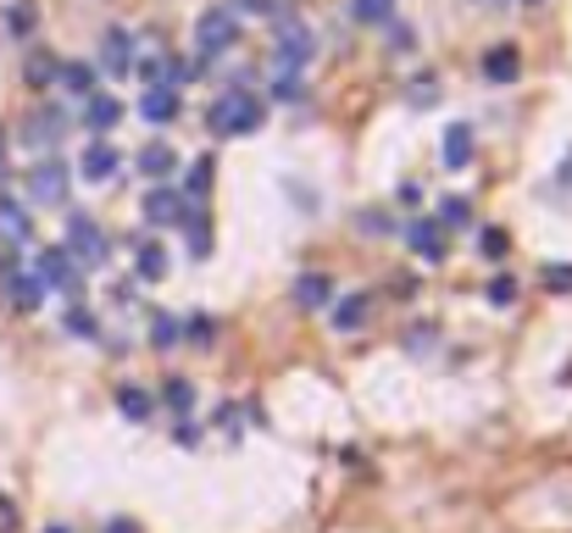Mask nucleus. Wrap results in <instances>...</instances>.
<instances>
[{
	"mask_svg": "<svg viewBox=\"0 0 572 533\" xmlns=\"http://www.w3.org/2000/svg\"><path fill=\"white\" fill-rule=\"evenodd\" d=\"M262 117H267V106H262L251 90H228V95H217V101L206 106V129L223 134V140H245V134H256Z\"/></svg>",
	"mask_w": 572,
	"mask_h": 533,
	"instance_id": "1",
	"label": "nucleus"
},
{
	"mask_svg": "<svg viewBox=\"0 0 572 533\" xmlns=\"http://www.w3.org/2000/svg\"><path fill=\"white\" fill-rule=\"evenodd\" d=\"M234 45H239V18H234L228 7H212V12L195 18V51H201V57H223V51H234Z\"/></svg>",
	"mask_w": 572,
	"mask_h": 533,
	"instance_id": "2",
	"label": "nucleus"
},
{
	"mask_svg": "<svg viewBox=\"0 0 572 533\" xmlns=\"http://www.w3.org/2000/svg\"><path fill=\"white\" fill-rule=\"evenodd\" d=\"M79 267H101L106 256H112V245H106V234L95 228V217H84V212H73L68 217V245H62Z\"/></svg>",
	"mask_w": 572,
	"mask_h": 533,
	"instance_id": "3",
	"label": "nucleus"
},
{
	"mask_svg": "<svg viewBox=\"0 0 572 533\" xmlns=\"http://www.w3.org/2000/svg\"><path fill=\"white\" fill-rule=\"evenodd\" d=\"M68 189H73V173H68L62 162H40V167H29V178H23L29 206H62Z\"/></svg>",
	"mask_w": 572,
	"mask_h": 533,
	"instance_id": "4",
	"label": "nucleus"
},
{
	"mask_svg": "<svg viewBox=\"0 0 572 533\" xmlns=\"http://www.w3.org/2000/svg\"><path fill=\"white\" fill-rule=\"evenodd\" d=\"M273 62H278V73H300V68L311 62V34H306V23L278 18V51H273Z\"/></svg>",
	"mask_w": 572,
	"mask_h": 533,
	"instance_id": "5",
	"label": "nucleus"
},
{
	"mask_svg": "<svg viewBox=\"0 0 572 533\" xmlns=\"http://www.w3.org/2000/svg\"><path fill=\"white\" fill-rule=\"evenodd\" d=\"M34 278H40V284H51V289H68V295H79V289H84V267H79V262H73V256H68L62 245L40 256Z\"/></svg>",
	"mask_w": 572,
	"mask_h": 533,
	"instance_id": "6",
	"label": "nucleus"
},
{
	"mask_svg": "<svg viewBox=\"0 0 572 533\" xmlns=\"http://www.w3.org/2000/svg\"><path fill=\"white\" fill-rule=\"evenodd\" d=\"M62 134H68V112L62 106H40V112L23 117V145H34V151H51Z\"/></svg>",
	"mask_w": 572,
	"mask_h": 533,
	"instance_id": "7",
	"label": "nucleus"
},
{
	"mask_svg": "<svg viewBox=\"0 0 572 533\" xmlns=\"http://www.w3.org/2000/svg\"><path fill=\"white\" fill-rule=\"evenodd\" d=\"M79 173H84L90 184H112V178L123 173V151H118L112 140H90L84 156H79Z\"/></svg>",
	"mask_w": 572,
	"mask_h": 533,
	"instance_id": "8",
	"label": "nucleus"
},
{
	"mask_svg": "<svg viewBox=\"0 0 572 533\" xmlns=\"http://www.w3.org/2000/svg\"><path fill=\"white\" fill-rule=\"evenodd\" d=\"M101 68L123 79V73L134 68V34H123V29H106V34H101Z\"/></svg>",
	"mask_w": 572,
	"mask_h": 533,
	"instance_id": "9",
	"label": "nucleus"
},
{
	"mask_svg": "<svg viewBox=\"0 0 572 533\" xmlns=\"http://www.w3.org/2000/svg\"><path fill=\"white\" fill-rule=\"evenodd\" d=\"M184 217H190V206H184L173 189H162V184H156V189L145 195V223H156V228H173V223H184Z\"/></svg>",
	"mask_w": 572,
	"mask_h": 533,
	"instance_id": "10",
	"label": "nucleus"
},
{
	"mask_svg": "<svg viewBox=\"0 0 572 533\" xmlns=\"http://www.w3.org/2000/svg\"><path fill=\"white\" fill-rule=\"evenodd\" d=\"M406 239H411V250H417V256L445 262V234H439V223H433V217H417V223L406 228Z\"/></svg>",
	"mask_w": 572,
	"mask_h": 533,
	"instance_id": "11",
	"label": "nucleus"
},
{
	"mask_svg": "<svg viewBox=\"0 0 572 533\" xmlns=\"http://www.w3.org/2000/svg\"><path fill=\"white\" fill-rule=\"evenodd\" d=\"M140 112H145V123H173L178 117V90H167V84H156V90H145V101H140Z\"/></svg>",
	"mask_w": 572,
	"mask_h": 533,
	"instance_id": "12",
	"label": "nucleus"
},
{
	"mask_svg": "<svg viewBox=\"0 0 572 533\" xmlns=\"http://www.w3.org/2000/svg\"><path fill=\"white\" fill-rule=\"evenodd\" d=\"M123 123V106L112 101V95H90V106H84V129L90 134H106V129H118Z\"/></svg>",
	"mask_w": 572,
	"mask_h": 533,
	"instance_id": "13",
	"label": "nucleus"
},
{
	"mask_svg": "<svg viewBox=\"0 0 572 533\" xmlns=\"http://www.w3.org/2000/svg\"><path fill=\"white\" fill-rule=\"evenodd\" d=\"M140 173H145V178H156V184H162V178H173V173H178L173 145H162V140H156V145H145V151H140Z\"/></svg>",
	"mask_w": 572,
	"mask_h": 533,
	"instance_id": "14",
	"label": "nucleus"
},
{
	"mask_svg": "<svg viewBox=\"0 0 572 533\" xmlns=\"http://www.w3.org/2000/svg\"><path fill=\"white\" fill-rule=\"evenodd\" d=\"M334 300V284L323 278V273H306V278H295V306H306V311H323Z\"/></svg>",
	"mask_w": 572,
	"mask_h": 533,
	"instance_id": "15",
	"label": "nucleus"
},
{
	"mask_svg": "<svg viewBox=\"0 0 572 533\" xmlns=\"http://www.w3.org/2000/svg\"><path fill=\"white\" fill-rule=\"evenodd\" d=\"M328 322H334L339 334L361 328V322H367V295H345V300H328Z\"/></svg>",
	"mask_w": 572,
	"mask_h": 533,
	"instance_id": "16",
	"label": "nucleus"
},
{
	"mask_svg": "<svg viewBox=\"0 0 572 533\" xmlns=\"http://www.w3.org/2000/svg\"><path fill=\"white\" fill-rule=\"evenodd\" d=\"M7 295H12V306H18V311H34V306H40V295H45V284L12 267V273H7Z\"/></svg>",
	"mask_w": 572,
	"mask_h": 533,
	"instance_id": "17",
	"label": "nucleus"
},
{
	"mask_svg": "<svg viewBox=\"0 0 572 533\" xmlns=\"http://www.w3.org/2000/svg\"><path fill=\"white\" fill-rule=\"evenodd\" d=\"M57 79H62V90H68L73 101H90V95H95V68H84V62L57 68Z\"/></svg>",
	"mask_w": 572,
	"mask_h": 533,
	"instance_id": "18",
	"label": "nucleus"
},
{
	"mask_svg": "<svg viewBox=\"0 0 572 533\" xmlns=\"http://www.w3.org/2000/svg\"><path fill=\"white\" fill-rule=\"evenodd\" d=\"M517 68H522V62H517V45H494V51L483 57V73H489L494 84H511Z\"/></svg>",
	"mask_w": 572,
	"mask_h": 533,
	"instance_id": "19",
	"label": "nucleus"
},
{
	"mask_svg": "<svg viewBox=\"0 0 572 533\" xmlns=\"http://www.w3.org/2000/svg\"><path fill=\"white\" fill-rule=\"evenodd\" d=\"M0 234H7V239H18V245L34 234V223H29V212H23L18 201H0Z\"/></svg>",
	"mask_w": 572,
	"mask_h": 533,
	"instance_id": "20",
	"label": "nucleus"
},
{
	"mask_svg": "<svg viewBox=\"0 0 572 533\" xmlns=\"http://www.w3.org/2000/svg\"><path fill=\"white\" fill-rule=\"evenodd\" d=\"M472 162V129H445V167H467Z\"/></svg>",
	"mask_w": 572,
	"mask_h": 533,
	"instance_id": "21",
	"label": "nucleus"
},
{
	"mask_svg": "<svg viewBox=\"0 0 572 533\" xmlns=\"http://www.w3.org/2000/svg\"><path fill=\"white\" fill-rule=\"evenodd\" d=\"M118 406H123V417H134V422H140V417H151V394H145V389H134V383H123V389H118Z\"/></svg>",
	"mask_w": 572,
	"mask_h": 533,
	"instance_id": "22",
	"label": "nucleus"
},
{
	"mask_svg": "<svg viewBox=\"0 0 572 533\" xmlns=\"http://www.w3.org/2000/svg\"><path fill=\"white\" fill-rule=\"evenodd\" d=\"M356 23H389L395 18V0H356Z\"/></svg>",
	"mask_w": 572,
	"mask_h": 533,
	"instance_id": "23",
	"label": "nucleus"
},
{
	"mask_svg": "<svg viewBox=\"0 0 572 533\" xmlns=\"http://www.w3.org/2000/svg\"><path fill=\"white\" fill-rule=\"evenodd\" d=\"M206 184H212V156L190 162V173H184V195H206Z\"/></svg>",
	"mask_w": 572,
	"mask_h": 533,
	"instance_id": "24",
	"label": "nucleus"
},
{
	"mask_svg": "<svg viewBox=\"0 0 572 533\" xmlns=\"http://www.w3.org/2000/svg\"><path fill=\"white\" fill-rule=\"evenodd\" d=\"M467 217H472V206H467V201H456V195L439 206V228H472Z\"/></svg>",
	"mask_w": 572,
	"mask_h": 533,
	"instance_id": "25",
	"label": "nucleus"
},
{
	"mask_svg": "<svg viewBox=\"0 0 572 533\" xmlns=\"http://www.w3.org/2000/svg\"><path fill=\"white\" fill-rule=\"evenodd\" d=\"M167 273V250L162 245H140V278H162Z\"/></svg>",
	"mask_w": 572,
	"mask_h": 533,
	"instance_id": "26",
	"label": "nucleus"
},
{
	"mask_svg": "<svg viewBox=\"0 0 572 533\" xmlns=\"http://www.w3.org/2000/svg\"><path fill=\"white\" fill-rule=\"evenodd\" d=\"M300 95H306L300 73H278V79H273V101H300Z\"/></svg>",
	"mask_w": 572,
	"mask_h": 533,
	"instance_id": "27",
	"label": "nucleus"
},
{
	"mask_svg": "<svg viewBox=\"0 0 572 533\" xmlns=\"http://www.w3.org/2000/svg\"><path fill=\"white\" fill-rule=\"evenodd\" d=\"M62 328H68V334H79V339H95V317H90L84 306H73V311L62 317Z\"/></svg>",
	"mask_w": 572,
	"mask_h": 533,
	"instance_id": "28",
	"label": "nucleus"
},
{
	"mask_svg": "<svg viewBox=\"0 0 572 533\" xmlns=\"http://www.w3.org/2000/svg\"><path fill=\"white\" fill-rule=\"evenodd\" d=\"M167 406H173V411H190V406H195V389H190V378H173V383H167Z\"/></svg>",
	"mask_w": 572,
	"mask_h": 533,
	"instance_id": "29",
	"label": "nucleus"
},
{
	"mask_svg": "<svg viewBox=\"0 0 572 533\" xmlns=\"http://www.w3.org/2000/svg\"><path fill=\"white\" fill-rule=\"evenodd\" d=\"M7 23H12V34H34L40 12H34V7H12V12H7Z\"/></svg>",
	"mask_w": 572,
	"mask_h": 533,
	"instance_id": "30",
	"label": "nucleus"
},
{
	"mask_svg": "<svg viewBox=\"0 0 572 533\" xmlns=\"http://www.w3.org/2000/svg\"><path fill=\"white\" fill-rule=\"evenodd\" d=\"M190 223V250L195 256H212V228H201V217H184Z\"/></svg>",
	"mask_w": 572,
	"mask_h": 533,
	"instance_id": "31",
	"label": "nucleus"
},
{
	"mask_svg": "<svg viewBox=\"0 0 572 533\" xmlns=\"http://www.w3.org/2000/svg\"><path fill=\"white\" fill-rule=\"evenodd\" d=\"M173 339H178V322H173V317H156V322H151V345H156V350H167Z\"/></svg>",
	"mask_w": 572,
	"mask_h": 533,
	"instance_id": "32",
	"label": "nucleus"
},
{
	"mask_svg": "<svg viewBox=\"0 0 572 533\" xmlns=\"http://www.w3.org/2000/svg\"><path fill=\"white\" fill-rule=\"evenodd\" d=\"M384 29H389V51H395V57H406V51H411V29H406V23H395V18H389Z\"/></svg>",
	"mask_w": 572,
	"mask_h": 533,
	"instance_id": "33",
	"label": "nucleus"
},
{
	"mask_svg": "<svg viewBox=\"0 0 572 533\" xmlns=\"http://www.w3.org/2000/svg\"><path fill=\"white\" fill-rule=\"evenodd\" d=\"M29 79H34V84H51V79H57V62H51V57H34V62H29Z\"/></svg>",
	"mask_w": 572,
	"mask_h": 533,
	"instance_id": "34",
	"label": "nucleus"
},
{
	"mask_svg": "<svg viewBox=\"0 0 572 533\" xmlns=\"http://www.w3.org/2000/svg\"><path fill=\"white\" fill-rule=\"evenodd\" d=\"M228 12H234V18H239V12H256V18H267V12H273V0H234Z\"/></svg>",
	"mask_w": 572,
	"mask_h": 533,
	"instance_id": "35",
	"label": "nucleus"
},
{
	"mask_svg": "<svg viewBox=\"0 0 572 533\" xmlns=\"http://www.w3.org/2000/svg\"><path fill=\"white\" fill-rule=\"evenodd\" d=\"M212 334H217V322H212V317H195V322H190V339H201V345H206Z\"/></svg>",
	"mask_w": 572,
	"mask_h": 533,
	"instance_id": "36",
	"label": "nucleus"
},
{
	"mask_svg": "<svg viewBox=\"0 0 572 533\" xmlns=\"http://www.w3.org/2000/svg\"><path fill=\"white\" fill-rule=\"evenodd\" d=\"M544 284H550V289H572V267H550Z\"/></svg>",
	"mask_w": 572,
	"mask_h": 533,
	"instance_id": "37",
	"label": "nucleus"
},
{
	"mask_svg": "<svg viewBox=\"0 0 572 533\" xmlns=\"http://www.w3.org/2000/svg\"><path fill=\"white\" fill-rule=\"evenodd\" d=\"M489 295H494V300H500V306H505V300H511V295H517V284H511V278H494V289H489Z\"/></svg>",
	"mask_w": 572,
	"mask_h": 533,
	"instance_id": "38",
	"label": "nucleus"
},
{
	"mask_svg": "<svg viewBox=\"0 0 572 533\" xmlns=\"http://www.w3.org/2000/svg\"><path fill=\"white\" fill-rule=\"evenodd\" d=\"M411 101L422 106V101H433V79H422V84H411Z\"/></svg>",
	"mask_w": 572,
	"mask_h": 533,
	"instance_id": "39",
	"label": "nucleus"
},
{
	"mask_svg": "<svg viewBox=\"0 0 572 533\" xmlns=\"http://www.w3.org/2000/svg\"><path fill=\"white\" fill-rule=\"evenodd\" d=\"M0 184H7V134H0Z\"/></svg>",
	"mask_w": 572,
	"mask_h": 533,
	"instance_id": "40",
	"label": "nucleus"
},
{
	"mask_svg": "<svg viewBox=\"0 0 572 533\" xmlns=\"http://www.w3.org/2000/svg\"><path fill=\"white\" fill-rule=\"evenodd\" d=\"M106 533H134V522H112V527H106Z\"/></svg>",
	"mask_w": 572,
	"mask_h": 533,
	"instance_id": "41",
	"label": "nucleus"
},
{
	"mask_svg": "<svg viewBox=\"0 0 572 533\" xmlns=\"http://www.w3.org/2000/svg\"><path fill=\"white\" fill-rule=\"evenodd\" d=\"M45 533H73V527H62V522H57V527H45Z\"/></svg>",
	"mask_w": 572,
	"mask_h": 533,
	"instance_id": "42",
	"label": "nucleus"
}]
</instances>
